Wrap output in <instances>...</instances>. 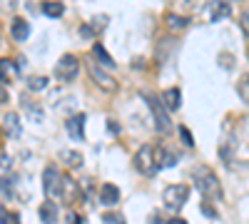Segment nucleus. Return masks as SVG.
<instances>
[{"mask_svg": "<svg viewBox=\"0 0 249 224\" xmlns=\"http://www.w3.org/2000/svg\"><path fill=\"white\" fill-rule=\"evenodd\" d=\"M192 182H195V187H197L207 199H219V197H222V185H219L217 174H214L210 167H197V170L192 172Z\"/></svg>", "mask_w": 249, "mask_h": 224, "instance_id": "obj_1", "label": "nucleus"}, {"mask_svg": "<svg viewBox=\"0 0 249 224\" xmlns=\"http://www.w3.org/2000/svg\"><path fill=\"white\" fill-rule=\"evenodd\" d=\"M142 97L147 100V105L152 110V117H155V125L160 132H170L172 130V122H170V110L164 107V103L157 97V95H147V92H142Z\"/></svg>", "mask_w": 249, "mask_h": 224, "instance_id": "obj_2", "label": "nucleus"}, {"mask_svg": "<svg viewBox=\"0 0 249 224\" xmlns=\"http://www.w3.org/2000/svg\"><path fill=\"white\" fill-rule=\"evenodd\" d=\"M135 167L140 174H147L152 177L157 172V162H155V145H142L135 152Z\"/></svg>", "mask_w": 249, "mask_h": 224, "instance_id": "obj_3", "label": "nucleus"}, {"mask_svg": "<svg viewBox=\"0 0 249 224\" xmlns=\"http://www.w3.org/2000/svg\"><path fill=\"white\" fill-rule=\"evenodd\" d=\"M80 72V60L75 55H62L57 63H55V77L60 80V83H70V80H75Z\"/></svg>", "mask_w": 249, "mask_h": 224, "instance_id": "obj_4", "label": "nucleus"}, {"mask_svg": "<svg viewBox=\"0 0 249 224\" xmlns=\"http://www.w3.org/2000/svg\"><path fill=\"white\" fill-rule=\"evenodd\" d=\"M43 190L48 197H62L65 192V177L60 174L57 167H45L43 172Z\"/></svg>", "mask_w": 249, "mask_h": 224, "instance_id": "obj_5", "label": "nucleus"}, {"mask_svg": "<svg viewBox=\"0 0 249 224\" xmlns=\"http://www.w3.org/2000/svg\"><path fill=\"white\" fill-rule=\"evenodd\" d=\"M162 199L172 212H179L184 207V202L190 199V187L187 185H170L167 190L162 192Z\"/></svg>", "mask_w": 249, "mask_h": 224, "instance_id": "obj_6", "label": "nucleus"}, {"mask_svg": "<svg viewBox=\"0 0 249 224\" xmlns=\"http://www.w3.org/2000/svg\"><path fill=\"white\" fill-rule=\"evenodd\" d=\"M88 72H90V77L97 83V87H102L105 92H115V90H117V80L110 77V70H105L102 65L92 63V65L88 68Z\"/></svg>", "mask_w": 249, "mask_h": 224, "instance_id": "obj_7", "label": "nucleus"}, {"mask_svg": "<svg viewBox=\"0 0 249 224\" xmlns=\"http://www.w3.org/2000/svg\"><path fill=\"white\" fill-rule=\"evenodd\" d=\"M85 115L82 112H77V115H72L68 122H65V130H68V135H70V139H75V142H82L85 139Z\"/></svg>", "mask_w": 249, "mask_h": 224, "instance_id": "obj_8", "label": "nucleus"}, {"mask_svg": "<svg viewBox=\"0 0 249 224\" xmlns=\"http://www.w3.org/2000/svg\"><path fill=\"white\" fill-rule=\"evenodd\" d=\"M230 15V3L227 0H210L207 3V17H210V23H219Z\"/></svg>", "mask_w": 249, "mask_h": 224, "instance_id": "obj_9", "label": "nucleus"}, {"mask_svg": "<svg viewBox=\"0 0 249 224\" xmlns=\"http://www.w3.org/2000/svg\"><path fill=\"white\" fill-rule=\"evenodd\" d=\"M155 162H157V170H170L177 165V155L170 152L164 145H155Z\"/></svg>", "mask_w": 249, "mask_h": 224, "instance_id": "obj_10", "label": "nucleus"}, {"mask_svg": "<svg viewBox=\"0 0 249 224\" xmlns=\"http://www.w3.org/2000/svg\"><path fill=\"white\" fill-rule=\"evenodd\" d=\"M18 65L13 63V60L10 57H3V60H0V83H3V85H10L13 83V80L18 77Z\"/></svg>", "mask_w": 249, "mask_h": 224, "instance_id": "obj_11", "label": "nucleus"}, {"mask_svg": "<svg viewBox=\"0 0 249 224\" xmlns=\"http://www.w3.org/2000/svg\"><path fill=\"white\" fill-rule=\"evenodd\" d=\"M100 202L105 207H115L117 202H120V190H117V185H102V190H100Z\"/></svg>", "mask_w": 249, "mask_h": 224, "instance_id": "obj_12", "label": "nucleus"}, {"mask_svg": "<svg viewBox=\"0 0 249 224\" xmlns=\"http://www.w3.org/2000/svg\"><path fill=\"white\" fill-rule=\"evenodd\" d=\"M37 214H40V222H43V224H55L57 222V205H55L53 199H48V202L40 205Z\"/></svg>", "mask_w": 249, "mask_h": 224, "instance_id": "obj_13", "label": "nucleus"}, {"mask_svg": "<svg viewBox=\"0 0 249 224\" xmlns=\"http://www.w3.org/2000/svg\"><path fill=\"white\" fill-rule=\"evenodd\" d=\"M10 35L18 40V43H25V40L30 37V25L25 23L23 17H15L13 25H10Z\"/></svg>", "mask_w": 249, "mask_h": 224, "instance_id": "obj_14", "label": "nucleus"}, {"mask_svg": "<svg viewBox=\"0 0 249 224\" xmlns=\"http://www.w3.org/2000/svg\"><path fill=\"white\" fill-rule=\"evenodd\" d=\"M162 103H164V107H167L170 112L179 110V107H182V92H179V87H170L167 92H164Z\"/></svg>", "mask_w": 249, "mask_h": 224, "instance_id": "obj_15", "label": "nucleus"}, {"mask_svg": "<svg viewBox=\"0 0 249 224\" xmlns=\"http://www.w3.org/2000/svg\"><path fill=\"white\" fill-rule=\"evenodd\" d=\"M20 117H18V112H8L5 115V135L10 137V139H18L20 137Z\"/></svg>", "mask_w": 249, "mask_h": 224, "instance_id": "obj_16", "label": "nucleus"}, {"mask_svg": "<svg viewBox=\"0 0 249 224\" xmlns=\"http://www.w3.org/2000/svg\"><path fill=\"white\" fill-rule=\"evenodd\" d=\"M40 8H43L45 17H62V15H65V5H62L60 0H45Z\"/></svg>", "mask_w": 249, "mask_h": 224, "instance_id": "obj_17", "label": "nucleus"}, {"mask_svg": "<svg viewBox=\"0 0 249 224\" xmlns=\"http://www.w3.org/2000/svg\"><path fill=\"white\" fill-rule=\"evenodd\" d=\"M60 159L65 162L68 167H72V170H80L82 167V155L77 150H60Z\"/></svg>", "mask_w": 249, "mask_h": 224, "instance_id": "obj_18", "label": "nucleus"}, {"mask_svg": "<svg viewBox=\"0 0 249 224\" xmlns=\"http://www.w3.org/2000/svg\"><path fill=\"white\" fill-rule=\"evenodd\" d=\"M92 55L102 63V68H107V70H112V68H115V60L110 57V52H107L105 48H102L100 43H95V45H92Z\"/></svg>", "mask_w": 249, "mask_h": 224, "instance_id": "obj_19", "label": "nucleus"}, {"mask_svg": "<svg viewBox=\"0 0 249 224\" xmlns=\"http://www.w3.org/2000/svg\"><path fill=\"white\" fill-rule=\"evenodd\" d=\"M164 23H167V28H172V30H184L187 25H190V20H187L184 15H177V13H167Z\"/></svg>", "mask_w": 249, "mask_h": 224, "instance_id": "obj_20", "label": "nucleus"}, {"mask_svg": "<svg viewBox=\"0 0 249 224\" xmlns=\"http://www.w3.org/2000/svg\"><path fill=\"white\" fill-rule=\"evenodd\" d=\"M28 87H30L33 92L45 90V87H48V77H45V75H33V77H28Z\"/></svg>", "mask_w": 249, "mask_h": 224, "instance_id": "obj_21", "label": "nucleus"}, {"mask_svg": "<svg viewBox=\"0 0 249 224\" xmlns=\"http://www.w3.org/2000/svg\"><path fill=\"white\" fill-rule=\"evenodd\" d=\"M23 105H25V112L33 122H43V110H40V105L35 103H28V100H23Z\"/></svg>", "mask_w": 249, "mask_h": 224, "instance_id": "obj_22", "label": "nucleus"}, {"mask_svg": "<svg viewBox=\"0 0 249 224\" xmlns=\"http://www.w3.org/2000/svg\"><path fill=\"white\" fill-rule=\"evenodd\" d=\"M237 92H239V97H242V103H247V105H249V75H244V77L239 80Z\"/></svg>", "mask_w": 249, "mask_h": 224, "instance_id": "obj_23", "label": "nucleus"}, {"mask_svg": "<svg viewBox=\"0 0 249 224\" xmlns=\"http://www.w3.org/2000/svg\"><path fill=\"white\" fill-rule=\"evenodd\" d=\"M102 222H105V224H124V217L117 214V212H107L105 217H102Z\"/></svg>", "mask_w": 249, "mask_h": 224, "instance_id": "obj_24", "label": "nucleus"}, {"mask_svg": "<svg viewBox=\"0 0 249 224\" xmlns=\"http://www.w3.org/2000/svg\"><path fill=\"white\" fill-rule=\"evenodd\" d=\"M0 192L13 197V177H3V179H0Z\"/></svg>", "mask_w": 249, "mask_h": 224, "instance_id": "obj_25", "label": "nucleus"}, {"mask_svg": "<svg viewBox=\"0 0 249 224\" xmlns=\"http://www.w3.org/2000/svg\"><path fill=\"white\" fill-rule=\"evenodd\" d=\"M179 135H182V142H184L187 147H195V137L190 135V130H187V127H179Z\"/></svg>", "mask_w": 249, "mask_h": 224, "instance_id": "obj_26", "label": "nucleus"}, {"mask_svg": "<svg viewBox=\"0 0 249 224\" xmlns=\"http://www.w3.org/2000/svg\"><path fill=\"white\" fill-rule=\"evenodd\" d=\"M207 0H182V5L184 8H190V10H197V8H204Z\"/></svg>", "mask_w": 249, "mask_h": 224, "instance_id": "obj_27", "label": "nucleus"}, {"mask_svg": "<svg viewBox=\"0 0 249 224\" xmlns=\"http://www.w3.org/2000/svg\"><path fill=\"white\" fill-rule=\"evenodd\" d=\"M95 33H97V28H95L92 23H85V25H82V30H80V35H82V37H92Z\"/></svg>", "mask_w": 249, "mask_h": 224, "instance_id": "obj_28", "label": "nucleus"}, {"mask_svg": "<svg viewBox=\"0 0 249 224\" xmlns=\"http://www.w3.org/2000/svg\"><path fill=\"white\" fill-rule=\"evenodd\" d=\"M219 63L224 65V70H232V65H234V57L230 55V57H227V55H219Z\"/></svg>", "mask_w": 249, "mask_h": 224, "instance_id": "obj_29", "label": "nucleus"}, {"mask_svg": "<svg viewBox=\"0 0 249 224\" xmlns=\"http://www.w3.org/2000/svg\"><path fill=\"white\" fill-rule=\"evenodd\" d=\"M18 5V0H0V10H13Z\"/></svg>", "mask_w": 249, "mask_h": 224, "instance_id": "obj_30", "label": "nucleus"}, {"mask_svg": "<svg viewBox=\"0 0 249 224\" xmlns=\"http://www.w3.org/2000/svg\"><path fill=\"white\" fill-rule=\"evenodd\" d=\"M202 214H204V217H212V219L217 217V212L212 209V205H207V202H204V205H202Z\"/></svg>", "mask_w": 249, "mask_h": 224, "instance_id": "obj_31", "label": "nucleus"}, {"mask_svg": "<svg viewBox=\"0 0 249 224\" xmlns=\"http://www.w3.org/2000/svg\"><path fill=\"white\" fill-rule=\"evenodd\" d=\"M0 224H10V212L5 207H0Z\"/></svg>", "mask_w": 249, "mask_h": 224, "instance_id": "obj_32", "label": "nucleus"}, {"mask_svg": "<svg viewBox=\"0 0 249 224\" xmlns=\"http://www.w3.org/2000/svg\"><path fill=\"white\" fill-rule=\"evenodd\" d=\"M68 224H82V217L75 214V212H70V214H68Z\"/></svg>", "mask_w": 249, "mask_h": 224, "instance_id": "obj_33", "label": "nucleus"}, {"mask_svg": "<svg viewBox=\"0 0 249 224\" xmlns=\"http://www.w3.org/2000/svg\"><path fill=\"white\" fill-rule=\"evenodd\" d=\"M107 132H110V135H120V125H117V122H110V120H107Z\"/></svg>", "mask_w": 249, "mask_h": 224, "instance_id": "obj_34", "label": "nucleus"}, {"mask_svg": "<svg viewBox=\"0 0 249 224\" xmlns=\"http://www.w3.org/2000/svg\"><path fill=\"white\" fill-rule=\"evenodd\" d=\"M8 100H10V95H8V90L3 87V83H0V105H3V103H8Z\"/></svg>", "mask_w": 249, "mask_h": 224, "instance_id": "obj_35", "label": "nucleus"}, {"mask_svg": "<svg viewBox=\"0 0 249 224\" xmlns=\"http://www.w3.org/2000/svg\"><path fill=\"white\" fill-rule=\"evenodd\" d=\"M164 224H187L182 217H175V219H170V222H164Z\"/></svg>", "mask_w": 249, "mask_h": 224, "instance_id": "obj_36", "label": "nucleus"}, {"mask_svg": "<svg viewBox=\"0 0 249 224\" xmlns=\"http://www.w3.org/2000/svg\"><path fill=\"white\" fill-rule=\"evenodd\" d=\"M242 20H244V30L249 33V13H244V17H242Z\"/></svg>", "mask_w": 249, "mask_h": 224, "instance_id": "obj_37", "label": "nucleus"}, {"mask_svg": "<svg viewBox=\"0 0 249 224\" xmlns=\"http://www.w3.org/2000/svg\"><path fill=\"white\" fill-rule=\"evenodd\" d=\"M244 130H247V137H249V120H247V127Z\"/></svg>", "mask_w": 249, "mask_h": 224, "instance_id": "obj_38", "label": "nucleus"}]
</instances>
